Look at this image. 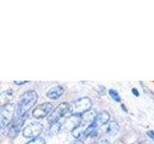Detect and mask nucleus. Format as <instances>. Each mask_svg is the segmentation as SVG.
I'll use <instances>...</instances> for the list:
<instances>
[{
    "label": "nucleus",
    "mask_w": 154,
    "mask_h": 144,
    "mask_svg": "<svg viewBox=\"0 0 154 144\" xmlns=\"http://www.w3.org/2000/svg\"><path fill=\"white\" fill-rule=\"evenodd\" d=\"M131 92H132V94L135 96V97H139V96H140V92H139V90L136 88H132Z\"/></svg>",
    "instance_id": "nucleus-19"
},
{
    "label": "nucleus",
    "mask_w": 154,
    "mask_h": 144,
    "mask_svg": "<svg viewBox=\"0 0 154 144\" xmlns=\"http://www.w3.org/2000/svg\"><path fill=\"white\" fill-rule=\"evenodd\" d=\"M38 99V95L35 90L30 89L25 91L19 99L17 105V112L14 116H27L29 112L35 107Z\"/></svg>",
    "instance_id": "nucleus-1"
},
{
    "label": "nucleus",
    "mask_w": 154,
    "mask_h": 144,
    "mask_svg": "<svg viewBox=\"0 0 154 144\" xmlns=\"http://www.w3.org/2000/svg\"><path fill=\"white\" fill-rule=\"evenodd\" d=\"M108 94L111 98H112L113 101H115V102L117 103H122V97H120V95L119 93L118 90H116L114 88H110L108 90Z\"/></svg>",
    "instance_id": "nucleus-13"
},
{
    "label": "nucleus",
    "mask_w": 154,
    "mask_h": 144,
    "mask_svg": "<svg viewBox=\"0 0 154 144\" xmlns=\"http://www.w3.org/2000/svg\"><path fill=\"white\" fill-rule=\"evenodd\" d=\"M120 108H122V110H123V112H124L125 113H127V112H128V109L126 108V106H125L123 103H120Z\"/></svg>",
    "instance_id": "nucleus-21"
},
{
    "label": "nucleus",
    "mask_w": 154,
    "mask_h": 144,
    "mask_svg": "<svg viewBox=\"0 0 154 144\" xmlns=\"http://www.w3.org/2000/svg\"><path fill=\"white\" fill-rule=\"evenodd\" d=\"M17 106L13 103L2 105L0 107V129L4 131L10 126L16 115Z\"/></svg>",
    "instance_id": "nucleus-3"
},
{
    "label": "nucleus",
    "mask_w": 154,
    "mask_h": 144,
    "mask_svg": "<svg viewBox=\"0 0 154 144\" xmlns=\"http://www.w3.org/2000/svg\"><path fill=\"white\" fill-rule=\"evenodd\" d=\"M140 85L142 86V88H143V92L146 93L149 98H151L152 100H154V92L153 91L148 88V86H144V84L143 83V82H140Z\"/></svg>",
    "instance_id": "nucleus-14"
},
{
    "label": "nucleus",
    "mask_w": 154,
    "mask_h": 144,
    "mask_svg": "<svg viewBox=\"0 0 154 144\" xmlns=\"http://www.w3.org/2000/svg\"><path fill=\"white\" fill-rule=\"evenodd\" d=\"M43 131V126L40 122H31L27 126H25L22 130V136L25 138H36L42 134Z\"/></svg>",
    "instance_id": "nucleus-6"
},
{
    "label": "nucleus",
    "mask_w": 154,
    "mask_h": 144,
    "mask_svg": "<svg viewBox=\"0 0 154 144\" xmlns=\"http://www.w3.org/2000/svg\"><path fill=\"white\" fill-rule=\"evenodd\" d=\"M97 92H98V94H99V95H104V94H105V92H106V88H105V86H98Z\"/></svg>",
    "instance_id": "nucleus-16"
},
{
    "label": "nucleus",
    "mask_w": 154,
    "mask_h": 144,
    "mask_svg": "<svg viewBox=\"0 0 154 144\" xmlns=\"http://www.w3.org/2000/svg\"><path fill=\"white\" fill-rule=\"evenodd\" d=\"M113 144H125L123 141H122V140H117L116 142H114Z\"/></svg>",
    "instance_id": "nucleus-23"
},
{
    "label": "nucleus",
    "mask_w": 154,
    "mask_h": 144,
    "mask_svg": "<svg viewBox=\"0 0 154 144\" xmlns=\"http://www.w3.org/2000/svg\"><path fill=\"white\" fill-rule=\"evenodd\" d=\"M13 96H14V94H13L12 89L3 91V92L1 93V106L11 103L10 101H11V99L13 98Z\"/></svg>",
    "instance_id": "nucleus-11"
},
{
    "label": "nucleus",
    "mask_w": 154,
    "mask_h": 144,
    "mask_svg": "<svg viewBox=\"0 0 154 144\" xmlns=\"http://www.w3.org/2000/svg\"><path fill=\"white\" fill-rule=\"evenodd\" d=\"M25 144H46V141L45 139L42 137V136H38V137H36V138H33V139H30L28 142H26Z\"/></svg>",
    "instance_id": "nucleus-15"
},
{
    "label": "nucleus",
    "mask_w": 154,
    "mask_h": 144,
    "mask_svg": "<svg viewBox=\"0 0 154 144\" xmlns=\"http://www.w3.org/2000/svg\"><path fill=\"white\" fill-rule=\"evenodd\" d=\"M111 115L106 110H102L97 113L96 117L94 119V121L91 123V126H93L94 129L98 130L100 127H103L104 125H106L107 123H109L111 121Z\"/></svg>",
    "instance_id": "nucleus-8"
},
{
    "label": "nucleus",
    "mask_w": 154,
    "mask_h": 144,
    "mask_svg": "<svg viewBox=\"0 0 154 144\" xmlns=\"http://www.w3.org/2000/svg\"><path fill=\"white\" fill-rule=\"evenodd\" d=\"M66 91V88L65 86H63L61 85H58V86H52L51 88L48 89V91L46 92V97L49 98L50 100H53V101H56L58 99H60L63 95H64Z\"/></svg>",
    "instance_id": "nucleus-9"
},
{
    "label": "nucleus",
    "mask_w": 154,
    "mask_h": 144,
    "mask_svg": "<svg viewBox=\"0 0 154 144\" xmlns=\"http://www.w3.org/2000/svg\"><path fill=\"white\" fill-rule=\"evenodd\" d=\"M29 83H30L29 81H14V84L17 86H23V85H26Z\"/></svg>",
    "instance_id": "nucleus-17"
},
{
    "label": "nucleus",
    "mask_w": 154,
    "mask_h": 144,
    "mask_svg": "<svg viewBox=\"0 0 154 144\" xmlns=\"http://www.w3.org/2000/svg\"><path fill=\"white\" fill-rule=\"evenodd\" d=\"M62 129V123L60 122H54L49 124V134H52V136H56L60 133Z\"/></svg>",
    "instance_id": "nucleus-12"
},
{
    "label": "nucleus",
    "mask_w": 154,
    "mask_h": 144,
    "mask_svg": "<svg viewBox=\"0 0 154 144\" xmlns=\"http://www.w3.org/2000/svg\"><path fill=\"white\" fill-rule=\"evenodd\" d=\"M146 136L151 139V140L154 141V131H152V130H149V131L146 132Z\"/></svg>",
    "instance_id": "nucleus-18"
},
{
    "label": "nucleus",
    "mask_w": 154,
    "mask_h": 144,
    "mask_svg": "<svg viewBox=\"0 0 154 144\" xmlns=\"http://www.w3.org/2000/svg\"><path fill=\"white\" fill-rule=\"evenodd\" d=\"M93 107V101L90 97H81L77 100H74L73 102L70 103V110L69 115L70 117L76 116L80 117L86 112H90Z\"/></svg>",
    "instance_id": "nucleus-2"
},
{
    "label": "nucleus",
    "mask_w": 154,
    "mask_h": 144,
    "mask_svg": "<svg viewBox=\"0 0 154 144\" xmlns=\"http://www.w3.org/2000/svg\"><path fill=\"white\" fill-rule=\"evenodd\" d=\"M72 144H85L83 140H79V139H75V140L72 142Z\"/></svg>",
    "instance_id": "nucleus-22"
},
{
    "label": "nucleus",
    "mask_w": 154,
    "mask_h": 144,
    "mask_svg": "<svg viewBox=\"0 0 154 144\" xmlns=\"http://www.w3.org/2000/svg\"><path fill=\"white\" fill-rule=\"evenodd\" d=\"M69 110H70V104L69 103H67V102L60 103L54 109L52 113L46 118L47 122L49 124L54 123V122H60V120L63 117L69 113Z\"/></svg>",
    "instance_id": "nucleus-4"
},
{
    "label": "nucleus",
    "mask_w": 154,
    "mask_h": 144,
    "mask_svg": "<svg viewBox=\"0 0 154 144\" xmlns=\"http://www.w3.org/2000/svg\"><path fill=\"white\" fill-rule=\"evenodd\" d=\"M28 116V115H27ZM27 116H22V117H17L14 116L12 123L10 124V126L7 128V136L10 138H14L17 136V134L22 132V127L24 123H25V120Z\"/></svg>",
    "instance_id": "nucleus-7"
},
{
    "label": "nucleus",
    "mask_w": 154,
    "mask_h": 144,
    "mask_svg": "<svg viewBox=\"0 0 154 144\" xmlns=\"http://www.w3.org/2000/svg\"><path fill=\"white\" fill-rule=\"evenodd\" d=\"M54 105L51 102H45L36 106L32 110V117L36 119L47 118L54 110Z\"/></svg>",
    "instance_id": "nucleus-5"
},
{
    "label": "nucleus",
    "mask_w": 154,
    "mask_h": 144,
    "mask_svg": "<svg viewBox=\"0 0 154 144\" xmlns=\"http://www.w3.org/2000/svg\"><path fill=\"white\" fill-rule=\"evenodd\" d=\"M102 128H103V132L106 134H108V136H115L119 131V125L116 121H110L109 123L104 125Z\"/></svg>",
    "instance_id": "nucleus-10"
},
{
    "label": "nucleus",
    "mask_w": 154,
    "mask_h": 144,
    "mask_svg": "<svg viewBox=\"0 0 154 144\" xmlns=\"http://www.w3.org/2000/svg\"><path fill=\"white\" fill-rule=\"evenodd\" d=\"M94 144H112V143H111L108 139H101V140L95 142Z\"/></svg>",
    "instance_id": "nucleus-20"
}]
</instances>
